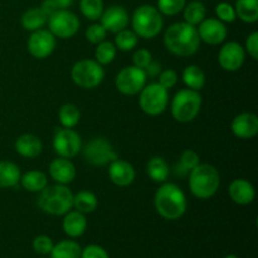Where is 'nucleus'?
Here are the masks:
<instances>
[{"mask_svg":"<svg viewBox=\"0 0 258 258\" xmlns=\"http://www.w3.org/2000/svg\"><path fill=\"white\" fill-rule=\"evenodd\" d=\"M236 15L244 23H256L258 20V0H236Z\"/></svg>","mask_w":258,"mask_h":258,"instance_id":"bb28decb","label":"nucleus"},{"mask_svg":"<svg viewBox=\"0 0 258 258\" xmlns=\"http://www.w3.org/2000/svg\"><path fill=\"white\" fill-rule=\"evenodd\" d=\"M62 227L67 236H70L71 238H77L85 233L86 228H87V219H86L85 214L81 212L70 211L64 214Z\"/></svg>","mask_w":258,"mask_h":258,"instance_id":"4be33fe9","label":"nucleus"},{"mask_svg":"<svg viewBox=\"0 0 258 258\" xmlns=\"http://www.w3.org/2000/svg\"><path fill=\"white\" fill-rule=\"evenodd\" d=\"M80 10L83 17L96 22L100 19L105 9H103L102 0H80Z\"/></svg>","mask_w":258,"mask_h":258,"instance_id":"f704fd0d","label":"nucleus"},{"mask_svg":"<svg viewBox=\"0 0 258 258\" xmlns=\"http://www.w3.org/2000/svg\"><path fill=\"white\" fill-rule=\"evenodd\" d=\"M39 8L48 18H49L53 13H55L58 10V8L55 7V4L52 2V0H43L42 5H40Z\"/></svg>","mask_w":258,"mask_h":258,"instance_id":"a18cd8bd","label":"nucleus"},{"mask_svg":"<svg viewBox=\"0 0 258 258\" xmlns=\"http://www.w3.org/2000/svg\"><path fill=\"white\" fill-rule=\"evenodd\" d=\"M100 20L106 32L116 34V33L127 27L130 18H128V13L125 8L120 7V5H112V7L103 10Z\"/></svg>","mask_w":258,"mask_h":258,"instance_id":"dca6fc26","label":"nucleus"},{"mask_svg":"<svg viewBox=\"0 0 258 258\" xmlns=\"http://www.w3.org/2000/svg\"><path fill=\"white\" fill-rule=\"evenodd\" d=\"M53 246H54V243L48 236H38L33 241V249L39 254L50 253Z\"/></svg>","mask_w":258,"mask_h":258,"instance_id":"ea45409f","label":"nucleus"},{"mask_svg":"<svg viewBox=\"0 0 258 258\" xmlns=\"http://www.w3.org/2000/svg\"><path fill=\"white\" fill-rule=\"evenodd\" d=\"M183 14L184 22L196 27V25H199L206 19V5L202 2H198V0H193V2L185 4V7L183 9Z\"/></svg>","mask_w":258,"mask_h":258,"instance_id":"c85d7f7f","label":"nucleus"},{"mask_svg":"<svg viewBox=\"0 0 258 258\" xmlns=\"http://www.w3.org/2000/svg\"><path fill=\"white\" fill-rule=\"evenodd\" d=\"M48 27L49 32L54 37L68 39L72 38L80 29V19L75 13L68 9H58L48 18Z\"/></svg>","mask_w":258,"mask_h":258,"instance_id":"1a4fd4ad","label":"nucleus"},{"mask_svg":"<svg viewBox=\"0 0 258 258\" xmlns=\"http://www.w3.org/2000/svg\"><path fill=\"white\" fill-rule=\"evenodd\" d=\"M81 252L82 249L77 242L66 239L53 246L50 258H81Z\"/></svg>","mask_w":258,"mask_h":258,"instance_id":"7c9ffc66","label":"nucleus"},{"mask_svg":"<svg viewBox=\"0 0 258 258\" xmlns=\"http://www.w3.org/2000/svg\"><path fill=\"white\" fill-rule=\"evenodd\" d=\"M159 85L163 86L166 90H170V88L175 87V85L178 83V73L174 70H165L161 71L160 75H159Z\"/></svg>","mask_w":258,"mask_h":258,"instance_id":"a19ab883","label":"nucleus"},{"mask_svg":"<svg viewBox=\"0 0 258 258\" xmlns=\"http://www.w3.org/2000/svg\"><path fill=\"white\" fill-rule=\"evenodd\" d=\"M154 204L156 212L168 221L180 219L186 212L185 194L174 183H164L156 190Z\"/></svg>","mask_w":258,"mask_h":258,"instance_id":"f03ea898","label":"nucleus"},{"mask_svg":"<svg viewBox=\"0 0 258 258\" xmlns=\"http://www.w3.org/2000/svg\"><path fill=\"white\" fill-rule=\"evenodd\" d=\"M151 60H153V55H151V53L148 49H138L133 55L134 66L143 68V70H145L150 64Z\"/></svg>","mask_w":258,"mask_h":258,"instance_id":"79ce46f5","label":"nucleus"},{"mask_svg":"<svg viewBox=\"0 0 258 258\" xmlns=\"http://www.w3.org/2000/svg\"><path fill=\"white\" fill-rule=\"evenodd\" d=\"M224 258H239V257H237L236 254H228V256H226Z\"/></svg>","mask_w":258,"mask_h":258,"instance_id":"09e8293b","label":"nucleus"},{"mask_svg":"<svg viewBox=\"0 0 258 258\" xmlns=\"http://www.w3.org/2000/svg\"><path fill=\"white\" fill-rule=\"evenodd\" d=\"M146 80H148V76L143 68H139L136 66H127L117 73L115 83L116 88L122 95L134 96L140 93V91L145 87Z\"/></svg>","mask_w":258,"mask_h":258,"instance_id":"9d476101","label":"nucleus"},{"mask_svg":"<svg viewBox=\"0 0 258 258\" xmlns=\"http://www.w3.org/2000/svg\"><path fill=\"white\" fill-rule=\"evenodd\" d=\"M53 149L60 158L72 159L82 149V139L73 128H59L53 138Z\"/></svg>","mask_w":258,"mask_h":258,"instance_id":"f8f14e48","label":"nucleus"},{"mask_svg":"<svg viewBox=\"0 0 258 258\" xmlns=\"http://www.w3.org/2000/svg\"><path fill=\"white\" fill-rule=\"evenodd\" d=\"M199 155L194 150H190V149H186L185 151H183L180 156V161H179V165L176 166L175 173L179 174V175H185V174L190 173L197 165H199Z\"/></svg>","mask_w":258,"mask_h":258,"instance_id":"72a5a7b5","label":"nucleus"},{"mask_svg":"<svg viewBox=\"0 0 258 258\" xmlns=\"http://www.w3.org/2000/svg\"><path fill=\"white\" fill-rule=\"evenodd\" d=\"M198 35L201 42L207 43L211 45L221 44L227 38V28L223 22L214 18H206L199 24Z\"/></svg>","mask_w":258,"mask_h":258,"instance_id":"2eb2a0df","label":"nucleus"},{"mask_svg":"<svg viewBox=\"0 0 258 258\" xmlns=\"http://www.w3.org/2000/svg\"><path fill=\"white\" fill-rule=\"evenodd\" d=\"M49 175L57 184L72 183L76 178V168L70 159L57 158L49 164Z\"/></svg>","mask_w":258,"mask_h":258,"instance_id":"6ab92c4d","label":"nucleus"},{"mask_svg":"<svg viewBox=\"0 0 258 258\" xmlns=\"http://www.w3.org/2000/svg\"><path fill=\"white\" fill-rule=\"evenodd\" d=\"M15 150L23 158L34 159L42 153L43 144L38 136L33 134H24L15 141Z\"/></svg>","mask_w":258,"mask_h":258,"instance_id":"412c9836","label":"nucleus"},{"mask_svg":"<svg viewBox=\"0 0 258 258\" xmlns=\"http://www.w3.org/2000/svg\"><path fill=\"white\" fill-rule=\"evenodd\" d=\"M146 173L149 178L155 183H165L170 170H169V165L165 159L160 156H154L149 160Z\"/></svg>","mask_w":258,"mask_h":258,"instance_id":"393cba45","label":"nucleus"},{"mask_svg":"<svg viewBox=\"0 0 258 258\" xmlns=\"http://www.w3.org/2000/svg\"><path fill=\"white\" fill-rule=\"evenodd\" d=\"M246 50L251 58L254 60L258 59V33L253 32L248 35L246 40Z\"/></svg>","mask_w":258,"mask_h":258,"instance_id":"c03bdc74","label":"nucleus"},{"mask_svg":"<svg viewBox=\"0 0 258 258\" xmlns=\"http://www.w3.org/2000/svg\"><path fill=\"white\" fill-rule=\"evenodd\" d=\"M198 2H202V0H198Z\"/></svg>","mask_w":258,"mask_h":258,"instance_id":"8fccbe9b","label":"nucleus"},{"mask_svg":"<svg viewBox=\"0 0 258 258\" xmlns=\"http://www.w3.org/2000/svg\"><path fill=\"white\" fill-rule=\"evenodd\" d=\"M164 44L166 49L179 57L193 55L201 45V38L194 25L185 22L171 24L164 34Z\"/></svg>","mask_w":258,"mask_h":258,"instance_id":"f257e3e1","label":"nucleus"},{"mask_svg":"<svg viewBox=\"0 0 258 258\" xmlns=\"http://www.w3.org/2000/svg\"><path fill=\"white\" fill-rule=\"evenodd\" d=\"M183 81L188 88L199 91L206 85V73L199 66L190 64L183 71Z\"/></svg>","mask_w":258,"mask_h":258,"instance_id":"cd10ccee","label":"nucleus"},{"mask_svg":"<svg viewBox=\"0 0 258 258\" xmlns=\"http://www.w3.org/2000/svg\"><path fill=\"white\" fill-rule=\"evenodd\" d=\"M48 22V17L42 12L40 8H32L27 10L22 15V25L25 30L35 32L38 29H42Z\"/></svg>","mask_w":258,"mask_h":258,"instance_id":"a878e982","label":"nucleus"},{"mask_svg":"<svg viewBox=\"0 0 258 258\" xmlns=\"http://www.w3.org/2000/svg\"><path fill=\"white\" fill-rule=\"evenodd\" d=\"M83 158L93 166H103L117 159V154L108 140L103 138H96L88 141L83 148Z\"/></svg>","mask_w":258,"mask_h":258,"instance_id":"9b49d317","label":"nucleus"},{"mask_svg":"<svg viewBox=\"0 0 258 258\" xmlns=\"http://www.w3.org/2000/svg\"><path fill=\"white\" fill-rule=\"evenodd\" d=\"M229 197L232 201L239 206H247L254 201L256 191L253 185L246 179H236L231 183L228 189Z\"/></svg>","mask_w":258,"mask_h":258,"instance_id":"aec40b11","label":"nucleus"},{"mask_svg":"<svg viewBox=\"0 0 258 258\" xmlns=\"http://www.w3.org/2000/svg\"><path fill=\"white\" fill-rule=\"evenodd\" d=\"M115 47L116 49H120L122 52H128V50H133L134 48L138 45V35L134 30L130 29H122L118 33H116L115 38Z\"/></svg>","mask_w":258,"mask_h":258,"instance_id":"473e14b6","label":"nucleus"},{"mask_svg":"<svg viewBox=\"0 0 258 258\" xmlns=\"http://www.w3.org/2000/svg\"><path fill=\"white\" fill-rule=\"evenodd\" d=\"M232 133L242 140L253 139L258 134V117L252 112H243L237 115L231 123Z\"/></svg>","mask_w":258,"mask_h":258,"instance_id":"f3484780","label":"nucleus"},{"mask_svg":"<svg viewBox=\"0 0 258 258\" xmlns=\"http://www.w3.org/2000/svg\"><path fill=\"white\" fill-rule=\"evenodd\" d=\"M144 71H145L146 76H150V77H156V76L160 75L161 66H160V63L153 62V60H151L150 64H149Z\"/></svg>","mask_w":258,"mask_h":258,"instance_id":"49530a36","label":"nucleus"},{"mask_svg":"<svg viewBox=\"0 0 258 258\" xmlns=\"http://www.w3.org/2000/svg\"><path fill=\"white\" fill-rule=\"evenodd\" d=\"M140 108L149 116L161 115L169 103V92L158 82L149 83L140 91Z\"/></svg>","mask_w":258,"mask_h":258,"instance_id":"6e6552de","label":"nucleus"},{"mask_svg":"<svg viewBox=\"0 0 258 258\" xmlns=\"http://www.w3.org/2000/svg\"><path fill=\"white\" fill-rule=\"evenodd\" d=\"M106 34H107V32L101 23H95V24L90 25L86 30V38L92 44H98V43L103 42L106 39Z\"/></svg>","mask_w":258,"mask_h":258,"instance_id":"4c0bfd02","label":"nucleus"},{"mask_svg":"<svg viewBox=\"0 0 258 258\" xmlns=\"http://www.w3.org/2000/svg\"><path fill=\"white\" fill-rule=\"evenodd\" d=\"M38 206L50 216H64L73 208V193L63 184L47 185L40 191Z\"/></svg>","mask_w":258,"mask_h":258,"instance_id":"20e7f679","label":"nucleus"},{"mask_svg":"<svg viewBox=\"0 0 258 258\" xmlns=\"http://www.w3.org/2000/svg\"><path fill=\"white\" fill-rule=\"evenodd\" d=\"M116 47L112 42L108 40H103V42L98 43L97 48H96L95 57L96 62L100 63L101 66L110 64L116 57Z\"/></svg>","mask_w":258,"mask_h":258,"instance_id":"c9c22d12","label":"nucleus"},{"mask_svg":"<svg viewBox=\"0 0 258 258\" xmlns=\"http://www.w3.org/2000/svg\"><path fill=\"white\" fill-rule=\"evenodd\" d=\"M134 32L144 39H153L164 27L163 15L153 5H141L134 12L131 19Z\"/></svg>","mask_w":258,"mask_h":258,"instance_id":"39448f33","label":"nucleus"},{"mask_svg":"<svg viewBox=\"0 0 258 258\" xmlns=\"http://www.w3.org/2000/svg\"><path fill=\"white\" fill-rule=\"evenodd\" d=\"M20 169L12 161H0V188H13L20 181Z\"/></svg>","mask_w":258,"mask_h":258,"instance_id":"b1692460","label":"nucleus"},{"mask_svg":"<svg viewBox=\"0 0 258 258\" xmlns=\"http://www.w3.org/2000/svg\"><path fill=\"white\" fill-rule=\"evenodd\" d=\"M55 48V37L45 29H38L28 39V50L37 59L49 57Z\"/></svg>","mask_w":258,"mask_h":258,"instance_id":"ddd939ff","label":"nucleus"},{"mask_svg":"<svg viewBox=\"0 0 258 258\" xmlns=\"http://www.w3.org/2000/svg\"><path fill=\"white\" fill-rule=\"evenodd\" d=\"M216 14L218 17V20L223 23H233L236 20V10L228 3H219L216 7Z\"/></svg>","mask_w":258,"mask_h":258,"instance_id":"58836bf2","label":"nucleus"},{"mask_svg":"<svg viewBox=\"0 0 258 258\" xmlns=\"http://www.w3.org/2000/svg\"><path fill=\"white\" fill-rule=\"evenodd\" d=\"M108 176L110 180L117 186H128L135 180V169L130 163L125 160H116L111 161L108 166Z\"/></svg>","mask_w":258,"mask_h":258,"instance_id":"a211bd4d","label":"nucleus"},{"mask_svg":"<svg viewBox=\"0 0 258 258\" xmlns=\"http://www.w3.org/2000/svg\"><path fill=\"white\" fill-rule=\"evenodd\" d=\"M81 258H110L105 248L97 244H90L82 249L81 252Z\"/></svg>","mask_w":258,"mask_h":258,"instance_id":"37998d69","label":"nucleus"},{"mask_svg":"<svg viewBox=\"0 0 258 258\" xmlns=\"http://www.w3.org/2000/svg\"><path fill=\"white\" fill-rule=\"evenodd\" d=\"M186 0H158V10L161 14L173 17L183 12Z\"/></svg>","mask_w":258,"mask_h":258,"instance_id":"e433bc0d","label":"nucleus"},{"mask_svg":"<svg viewBox=\"0 0 258 258\" xmlns=\"http://www.w3.org/2000/svg\"><path fill=\"white\" fill-rule=\"evenodd\" d=\"M20 183L25 190L30 193H40L48 185V179L43 171L30 170L20 176Z\"/></svg>","mask_w":258,"mask_h":258,"instance_id":"5701e85b","label":"nucleus"},{"mask_svg":"<svg viewBox=\"0 0 258 258\" xmlns=\"http://www.w3.org/2000/svg\"><path fill=\"white\" fill-rule=\"evenodd\" d=\"M58 9H68L73 4V0H52Z\"/></svg>","mask_w":258,"mask_h":258,"instance_id":"de8ad7c7","label":"nucleus"},{"mask_svg":"<svg viewBox=\"0 0 258 258\" xmlns=\"http://www.w3.org/2000/svg\"><path fill=\"white\" fill-rule=\"evenodd\" d=\"M202 107V96L199 91L180 90L171 101V115L178 122H190L198 116Z\"/></svg>","mask_w":258,"mask_h":258,"instance_id":"423d86ee","label":"nucleus"},{"mask_svg":"<svg viewBox=\"0 0 258 258\" xmlns=\"http://www.w3.org/2000/svg\"><path fill=\"white\" fill-rule=\"evenodd\" d=\"M97 197L92 191L81 190L76 196H73V207L76 208V211L83 214L92 213L97 208Z\"/></svg>","mask_w":258,"mask_h":258,"instance_id":"c756f323","label":"nucleus"},{"mask_svg":"<svg viewBox=\"0 0 258 258\" xmlns=\"http://www.w3.org/2000/svg\"><path fill=\"white\" fill-rule=\"evenodd\" d=\"M58 117H59V122L62 123L63 127L73 128L80 122L81 112L77 106L73 105V103H64L59 108Z\"/></svg>","mask_w":258,"mask_h":258,"instance_id":"2f4dec72","label":"nucleus"},{"mask_svg":"<svg viewBox=\"0 0 258 258\" xmlns=\"http://www.w3.org/2000/svg\"><path fill=\"white\" fill-rule=\"evenodd\" d=\"M244 58H246L244 48L237 42H228L219 50L218 62L224 71L236 72L244 63Z\"/></svg>","mask_w":258,"mask_h":258,"instance_id":"4468645a","label":"nucleus"},{"mask_svg":"<svg viewBox=\"0 0 258 258\" xmlns=\"http://www.w3.org/2000/svg\"><path fill=\"white\" fill-rule=\"evenodd\" d=\"M71 77L78 87L91 90L101 85L105 77L102 66L93 59H82L75 63L71 70Z\"/></svg>","mask_w":258,"mask_h":258,"instance_id":"0eeeda50","label":"nucleus"},{"mask_svg":"<svg viewBox=\"0 0 258 258\" xmlns=\"http://www.w3.org/2000/svg\"><path fill=\"white\" fill-rule=\"evenodd\" d=\"M221 175L211 164H199L189 174V189L198 199H209L218 191Z\"/></svg>","mask_w":258,"mask_h":258,"instance_id":"7ed1b4c3","label":"nucleus"}]
</instances>
